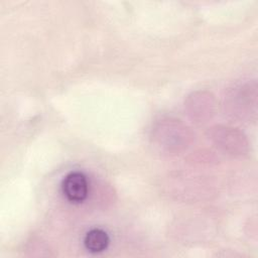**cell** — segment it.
<instances>
[{
  "label": "cell",
  "instance_id": "obj_1",
  "mask_svg": "<svg viewBox=\"0 0 258 258\" xmlns=\"http://www.w3.org/2000/svg\"><path fill=\"white\" fill-rule=\"evenodd\" d=\"M62 194L67 200L74 204L84 202L89 194V183L86 175L80 171L70 172L61 182Z\"/></svg>",
  "mask_w": 258,
  "mask_h": 258
},
{
  "label": "cell",
  "instance_id": "obj_2",
  "mask_svg": "<svg viewBox=\"0 0 258 258\" xmlns=\"http://www.w3.org/2000/svg\"><path fill=\"white\" fill-rule=\"evenodd\" d=\"M109 242L110 239L108 234L102 229H92L84 238V245L86 249L92 253L104 251L108 247Z\"/></svg>",
  "mask_w": 258,
  "mask_h": 258
}]
</instances>
